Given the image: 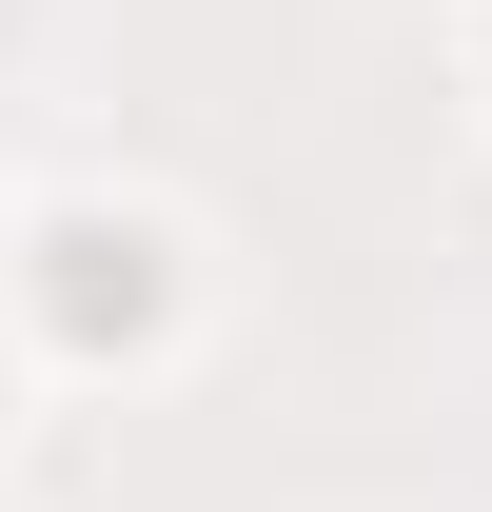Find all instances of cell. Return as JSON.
Here are the masks:
<instances>
[{"label": "cell", "instance_id": "1", "mask_svg": "<svg viewBox=\"0 0 492 512\" xmlns=\"http://www.w3.org/2000/svg\"><path fill=\"white\" fill-rule=\"evenodd\" d=\"M20 335L40 355H158L178 335V237L119 197H40L20 217Z\"/></svg>", "mask_w": 492, "mask_h": 512}, {"label": "cell", "instance_id": "2", "mask_svg": "<svg viewBox=\"0 0 492 512\" xmlns=\"http://www.w3.org/2000/svg\"><path fill=\"white\" fill-rule=\"evenodd\" d=\"M473 60H492V20H473Z\"/></svg>", "mask_w": 492, "mask_h": 512}]
</instances>
